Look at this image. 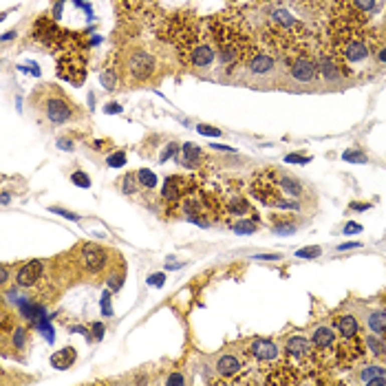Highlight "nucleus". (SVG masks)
<instances>
[{
  "mask_svg": "<svg viewBox=\"0 0 386 386\" xmlns=\"http://www.w3.org/2000/svg\"><path fill=\"white\" fill-rule=\"evenodd\" d=\"M7 281H9V270H7V265L3 267V283L7 285Z\"/></svg>",
  "mask_w": 386,
  "mask_h": 386,
  "instance_id": "48",
  "label": "nucleus"
},
{
  "mask_svg": "<svg viewBox=\"0 0 386 386\" xmlns=\"http://www.w3.org/2000/svg\"><path fill=\"white\" fill-rule=\"evenodd\" d=\"M274 232L276 234H285V236H289V234H294L296 232V223H287V221H281V223H276V227H274Z\"/></svg>",
  "mask_w": 386,
  "mask_h": 386,
  "instance_id": "30",
  "label": "nucleus"
},
{
  "mask_svg": "<svg viewBox=\"0 0 386 386\" xmlns=\"http://www.w3.org/2000/svg\"><path fill=\"white\" fill-rule=\"evenodd\" d=\"M247 357L254 360L256 364H276L283 357V351L274 340L270 338H256L247 344Z\"/></svg>",
  "mask_w": 386,
  "mask_h": 386,
  "instance_id": "7",
  "label": "nucleus"
},
{
  "mask_svg": "<svg viewBox=\"0 0 386 386\" xmlns=\"http://www.w3.org/2000/svg\"><path fill=\"white\" fill-rule=\"evenodd\" d=\"M366 327L379 338H386V311L384 309H371L366 313Z\"/></svg>",
  "mask_w": 386,
  "mask_h": 386,
  "instance_id": "18",
  "label": "nucleus"
},
{
  "mask_svg": "<svg viewBox=\"0 0 386 386\" xmlns=\"http://www.w3.org/2000/svg\"><path fill=\"white\" fill-rule=\"evenodd\" d=\"M216 51L210 42H197L192 49L188 51V64L194 66V69H205L214 62Z\"/></svg>",
  "mask_w": 386,
  "mask_h": 386,
  "instance_id": "14",
  "label": "nucleus"
},
{
  "mask_svg": "<svg viewBox=\"0 0 386 386\" xmlns=\"http://www.w3.org/2000/svg\"><path fill=\"white\" fill-rule=\"evenodd\" d=\"M384 305H386V298H384Z\"/></svg>",
  "mask_w": 386,
  "mask_h": 386,
  "instance_id": "49",
  "label": "nucleus"
},
{
  "mask_svg": "<svg viewBox=\"0 0 386 386\" xmlns=\"http://www.w3.org/2000/svg\"><path fill=\"white\" fill-rule=\"evenodd\" d=\"M190 192H192V181H188L183 177H168L164 183V190H161V197L168 203H179Z\"/></svg>",
  "mask_w": 386,
  "mask_h": 386,
  "instance_id": "12",
  "label": "nucleus"
},
{
  "mask_svg": "<svg viewBox=\"0 0 386 386\" xmlns=\"http://www.w3.org/2000/svg\"><path fill=\"white\" fill-rule=\"evenodd\" d=\"M335 331H338L342 338H353L360 331V324H357V318L353 313H340L335 318Z\"/></svg>",
  "mask_w": 386,
  "mask_h": 386,
  "instance_id": "17",
  "label": "nucleus"
},
{
  "mask_svg": "<svg viewBox=\"0 0 386 386\" xmlns=\"http://www.w3.org/2000/svg\"><path fill=\"white\" fill-rule=\"evenodd\" d=\"M166 382H168V384H183L186 379H183V375H179V373H172V375L168 377Z\"/></svg>",
  "mask_w": 386,
  "mask_h": 386,
  "instance_id": "40",
  "label": "nucleus"
},
{
  "mask_svg": "<svg viewBox=\"0 0 386 386\" xmlns=\"http://www.w3.org/2000/svg\"><path fill=\"white\" fill-rule=\"evenodd\" d=\"M349 208H351V210H368L371 205H368V203H351Z\"/></svg>",
  "mask_w": 386,
  "mask_h": 386,
  "instance_id": "44",
  "label": "nucleus"
},
{
  "mask_svg": "<svg viewBox=\"0 0 386 386\" xmlns=\"http://www.w3.org/2000/svg\"><path fill=\"white\" fill-rule=\"evenodd\" d=\"M364 353L366 351L360 340H357V335H353V338H342V342L335 346V364L349 368V366L357 364L364 357Z\"/></svg>",
  "mask_w": 386,
  "mask_h": 386,
  "instance_id": "10",
  "label": "nucleus"
},
{
  "mask_svg": "<svg viewBox=\"0 0 386 386\" xmlns=\"http://www.w3.org/2000/svg\"><path fill=\"white\" fill-rule=\"evenodd\" d=\"M75 357H77V353L73 346H64V349H60L58 353L51 355V366L58 368V371H66L69 366H73Z\"/></svg>",
  "mask_w": 386,
  "mask_h": 386,
  "instance_id": "19",
  "label": "nucleus"
},
{
  "mask_svg": "<svg viewBox=\"0 0 386 386\" xmlns=\"http://www.w3.org/2000/svg\"><path fill=\"white\" fill-rule=\"evenodd\" d=\"M58 75L64 77V80H69V82H73V84H80L84 80V75H86V64H84V60L77 53L69 51L60 58Z\"/></svg>",
  "mask_w": 386,
  "mask_h": 386,
  "instance_id": "11",
  "label": "nucleus"
},
{
  "mask_svg": "<svg viewBox=\"0 0 386 386\" xmlns=\"http://www.w3.org/2000/svg\"><path fill=\"white\" fill-rule=\"evenodd\" d=\"M342 157H344V161H351V164H364L366 161V157L362 153H355V150H346Z\"/></svg>",
  "mask_w": 386,
  "mask_h": 386,
  "instance_id": "32",
  "label": "nucleus"
},
{
  "mask_svg": "<svg viewBox=\"0 0 386 386\" xmlns=\"http://www.w3.org/2000/svg\"><path fill=\"white\" fill-rule=\"evenodd\" d=\"M311 344L316 349L318 364H335V346H338V335L335 329L329 324H320L313 329Z\"/></svg>",
  "mask_w": 386,
  "mask_h": 386,
  "instance_id": "5",
  "label": "nucleus"
},
{
  "mask_svg": "<svg viewBox=\"0 0 386 386\" xmlns=\"http://www.w3.org/2000/svg\"><path fill=\"white\" fill-rule=\"evenodd\" d=\"M36 104H38V108H40V113L44 115V119L51 121L55 126L69 124V121H73L75 117H80L77 106L71 102L58 86H51V84H47V86L40 88V93L36 95Z\"/></svg>",
  "mask_w": 386,
  "mask_h": 386,
  "instance_id": "1",
  "label": "nucleus"
},
{
  "mask_svg": "<svg viewBox=\"0 0 386 386\" xmlns=\"http://www.w3.org/2000/svg\"><path fill=\"white\" fill-rule=\"evenodd\" d=\"M102 311L106 313V316H113V309H110V294L108 292L102 296Z\"/></svg>",
  "mask_w": 386,
  "mask_h": 386,
  "instance_id": "36",
  "label": "nucleus"
},
{
  "mask_svg": "<svg viewBox=\"0 0 386 386\" xmlns=\"http://www.w3.org/2000/svg\"><path fill=\"white\" fill-rule=\"evenodd\" d=\"M227 214H232V216H249L251 212V205L245 201L243 197H232L230 201H227Z\"/></svg>",
  "mask_w": 386,
  "mask_h": 386,
  "instance_id": "23",
  "label": "nucleus"
},
{
  "mask_svg": "<svg viewBox=\"0 0 386 386\" xmlns=\"http://www.w3.org/2000/svg\"><path fill=\"white\" fill-rule=\"evenodd\" d=\"M232 227H234V232L236 234H254L256 232V223L254 221H236V223H232Z\"/></svg>",
  "mask_w": 386,
  "mask_h": 386,
  "instance_id": "27",
  "label": "nucleus"
},
{
  "mask_svg": "<svg viewBox=\"0 0 386 386\" xmlns=\"http://www.w3.org/2000/svg\"><path fill=\"white\" fill-rule=\"evenodd\" d=\"M197 131L201 133V135H205V137H221V135H223L219 128H214V126H205V124H199V126H197Z\"/></svg>",
  "mask_w": 386,
  "mask_h": 386,
  "instance_id": "33",
  "label": "nucleus"
},
{
  "mask_svg": "<svg viewBox=\"0 0 386 386\" xmlns=\"http://www.w3.org/2000/svg\"><path fill=\"white\" fill-rule=\"evenodd\" d=\"M249 192L256 201H261L263 205H270V208H278L281 201H285V194L281 186H278V179H276V168H267V170L259 172L254 177L249 186Z\"/></svg>",
  "mask_w": 386,
  "mask_h": 386,
  "instance_id": "3",
  "label": "nucleus"
},
{
  "mask_svg": "<svg viewBox=\"0 0 386 386\" xmlns=\"http://www.w3.org/2000/svg\"><path fill=\"white\" fill-rule=\"evenodd\" d=\"M245 364H247V353L238 355V353H232V351H223V353L216 357L214 371L223 377L221 382H232L238 373H243Z\"/></svg>",
  "mask_w": 386,
  "mask_h": 386,
  "instance_id": "8",
  "label": "nucleus"
},
{
  "mask_svg": "<svg viewBox=\"0 0 386 386\" xmlns=\"http://www.w3.org/2000/svg\"><path fill=\"white\" fill-rule=\"evenodd\" d=\"M58 146L62 148V150H66V148H73V144H71V142L66 144V139H60V142H58Z\"/></svg>",
  "mask_w": 386,
  "mask_h": 386,
  "instance_id": "46",
  "label": "nucleus"
},
{
  "mask_svg": "<svg viewBox=\"0 0 386 386\" xmlns=\"http://www.w3.org/2000/svg\"><path fill=\"white\" fill-rule=\"evenodd\" d=\"M360 382L362 384H375V386H386V368L382 366H364L360 371Z\"/></svg>",
  "mask_w": 386,
  "mask_h": 386,
  "instance_id": "20",
  "label": "nucleus"
},
{
  "mask_svg": "<svg viewBox=\"0 0 386 386\" xmlns=\"http://www.w3.org/2000/svg\"><path fill=\"white\" fill-rule=\"evenodd\" d=\"M106 164H108L110 168H121L126 164V153L124 150H119V153H113L108 157V159H106Z\"/></svg>",
  "mask_w": 386,
  "mask_h": 386,
  "instance_id": "29",
  "label": "nucleus"
},
{
  "mask_svg": "<svg viewBox=\"0 0 386 386\" xmlns=\"http://www.w3.org/2000/svg\"><path fill=\"white\" fill-rule=\"evenodd\" d=\"M49 265L51 263L47 261H29L18 270V276H16V283L20 285L22 289H38L40 283L44 281V274H47Z\"/></svg>",
  "mask_w": 386,
  "mask_h": 386,
  "instance_id": "9",
  "label": "nucleus"
},
{
  "mask_svg": "<svg viewBox=\"0 0 386 386\" xmlns=\"http://www.w3.org/2000/svg\"><path fill=\"white\" fill-rule=\"evenodd\" d=\"M177 150H179V144H177V142H170V144H168V148L164 150V153H161V159H159V161H168L172 155H177Z\"/></svg>",
  "mask_w": 386,
  "mask_h": 386,
  "instance_id": "34",
  "label": "nucleus"
},
{
  "mask_svg": "<svg viewBox=\"0 0 386 386\" xmlns=\"http://www.w3.org/2000/svg\"><path fill=\"white\" fill-rule=\"evenodd\" d=\"M353 247H360V243H344V245H340L338 249H353Z\"/></svg>",
  "mask_w": 386,
  "mask_h": 386,
  "instance_id": "45",
  "label": "nucleus"
},
{
  "mask_svg": "<svg viewBox=\"0 0 386 386\" xmlns=\"http://www.w3.org/2000/svg\"><path fill=\"white\" fill-rule=\"evenodd\" d=\"M377 58H379V62H384V64H386V47H384V49H379Z\"/></svg>",
  "mask_w": 386,
  "mask_h": 386,
  "instance_id": "47",
  "label": "nucleus"
},
{
  "mask_svg": "<svg viewBox=\"0 0 386 386\" xmlns=\"http://www.w3.org/2000/svg\"><path fill=\"white\" fill-rule=\"evenodd\" d=\"M320 254H322L320 247H305V249L296 251V256H298V259H318Z\"/></svg>",
  "mask_w": 386,
  "mask_h": 386,
  "instance_id": "31",
  "label": "nucleus"
},
{
  "mask_svg": "<svg viewBox=\"0 0 386 386\" xmlns=\"http://www.w3.org/2000/svg\"><path fill=\"white\" fill-rule=\"evenodd\" d=\"M71 181L75 183L77 188H91V179H88V175L86 172H73V175H71Z\"/></svg>",
  "mask_w": 386,
  "mask_h": 386,
  "instance_id": "28",
  "label": "nucleus"
},
{
  "mask_svg": "<svg viewBox=\"0 0 386 386\" xmlns=\"http://www.w3.org/2000/svg\"><path fill=\"white\" fill-rule=\"evenodd\" d=\"M99 82H102V86L106 88V91H115V86H117V71L106 69L104 73L99 75Z\"/></svg>",
  "mask_w": 386,
  "mask_h": 386,
  "instance_id": "26",
  "label": "nucleus"
},
{
  "mask_svg": "<svg viewBox=\"0 0 386 386\" xmlns=\"http://www.w3.org/2000/svg\"><path fill=\"white\" fill-rule=\"evenodd\" d=\"M316 66H318V71H320V75L324 77V80H335V77H338L340 66H338V62H335L333 53L331 55H320Z\"/></svg>",
  "mask_w": 386,
  "mask_h": 386,
  "instance_id": "22",
  "label": "nucleus"
},
{
  "mask_svg": "<svg viewBox=\"0 0 386 386\" xmlns=\"http://www.w3.org/2000/svg\"><path fill=\"white\" fill-rule=\"evenodd\" d=\"M75 259V265L86 274V276H97L99 272L106 270L108 265V251L102 245H95V243H82L80 247L75 249L73 254Z\"/></svg>",
  "mask_w": 386,
  "mask_h": 386,
  "instance_id": "4",
  "label": "nucleus"
},
{
  "mask_svg": "<svg viewBox=\"0 0 386 386\" xmlns=\"http://www.w3.org/2000/svg\"><path fill=\"white\" fill-rule=\"evenodd\" d=\"M51 212H58V214H62V216H69V219H77L75 214H71V212H66L62 208H51Z\"/></svg>",
  "mask_w": 386,
  "mask_h": 386,
  "instance_id": "43",
  "label": "nucleus"
},
{
  "mask_svg": "<svg viewBox=\"0 0 386 386\" xmlns=\"http://www.w3.org/2000/svg\"><path fill=\"white\" fill-rule=\"evenodd\" d=\"M256 259H259V261H278L281 256H278V254H256Z\"/></svg>",
  "mask_w": 386,
  "mask_h": 386,
  "instance_id": "41",
  "label": "nucleus"
},
{
  "mask_svg": "<svg viewBox=\"0 0 386 386\" xmlns=\"http://www.w3.org/2000/svg\"><path fill=\"white\" fill-rule=\"evenodd\" d=\"M155 69H157V60L148 51H133L126 58V75L133 84L146 82L148 77H153Z\"/></svg>",
  "mask_w": 386,
  "mask_h": 386,
  "instance_id": "6",
  "label": "nucleus"
},
{
  "mask_svg": "<svg viewBox=\"0 0 386 386\" xmlns=\"http://www.w3.org/2000/svg\"><path fill=\"white\" fill-rule=\"evenodd\" d=\"M139 190H142V183H139V179H137V172L126 175L124 181H121V192L124 194H139Z\"/></svg>",
  "mask_w": 386,
  "mask_h": 386,
  "instance_id": "24",
  "label": "nucleus"
},
{
  "mask_svg": "<svg viewBox=\"0 0 386 386\" xmlns=\"http://www.w3.org/2000/svg\"><path fill=\"white\" fill-rule=\"evenodd\" d=\"M285 355H287L289 366L296 373H311L318 366V355L313 349L311 340H307L305 335H292L285 342Z\"/></svg>",
  "mask_w": 386,
  "mask_h": 386,
  "instance_id": "2",
  "label": "nucleus"
},
{
  "mask_svg": "<svg viewBox=\"0 0 386 386\" xmlns=\"http://www.w3.org/2000/svg\"><path fill=\"white\" fill-rule=\"evenodd\" d=\"M137 179H139V183H142L144 190H155L157 188V175L153 170H148V168L137 170Z\"/></svg>",
  "mask_w": 386,
  "mask_h": 386,
  "instance_id": "25",
  "label": "nucleus"
},
{
  "mask_svg": "<svg viewBox=\"0 0 386 386\" xmlns=\"http://www.w3.org/2000/svg\"><path fill=\"white\" fill-rule=\"evenodd\" d=\"M292 77L296 82H303V84H309V82H313L318 77V66H316V62L313 60H309V58H296L294 62H292Z\"/></svg>",
  "mask_w": 386,
  "mask_h": 386,
  "instance_id": "15",
  "label": "nucleus"
},
{
  "mask_svg": "<svg viewBox=\"0 0 386 386\" xmlns=\"http://www.w3.org/2000/svg\"><path fill=\"white\" fill-rule=\"evenodd\" d=\"M164 281H166L164 274H155V276H150V278H148V283L153 285V287H164Z\"/></svg>",
  "mask_w": 386,
  "mask_h": 386,
  "instance_id": "38",
  "label": "nucleus"
},
{
  "mask_svg": "<svg viewBox=\"0 0 386 386\" xmlns=\"http://www.w3.org/2000/svg\"><path fill=\"white\" fill-rule=\"evenodd\" d=\"M91 329H93V335H95L97 340H102V338H104L106 329H104V324H102V322H93V324H91Z\"/></svg>",
  "mask_w": 386,
  "mask_h": 386,
  "instance_id": "37",
  "label": "nucleus"
},
{
  "mask_svg": "<svg viewBox=\"0 0 386 386\" xmlns=\"http://www.w3.org/2000/svg\"><path fill=\"white\" fill-rule=\"evenodd\" d=\"M285 161H287V164H307V161H309V157H303V155L292 153V155L285 157Z\"/></svg>",
  "mask_w": 386,
  "mask_h": 386,
  "instance_id": "35",
  "label": "nucleus"
},
{
  "mask_svg": "<svg viewBox=\"0 0 386 386\" xmlns=\"http://www.w3.org/2000/svg\"><path fill=\"white\" fill-rule=\"evenodd\" d=\"M247 73L249 75H270L274 69H276V60L272 58L270 53H263V51H256L249 55L247 60Z\"/></svg>",
  "mask_w": 386,
  "mask_h": 386,
  "instance_id": "16",
  "label": "nucleus"
},
{
  "mask_svg": "<svg viewBox=\"0 0 386 386\" xmlns=\"http://www.w3.org/2000/svg\"><path fill=\"white\" fill-rule=\"evenodd\" d=\"M360 232H362L360 223H346L344 225V234H360Z\"/></svg>",
  "mask_w": 386,
  "mask_h": 386,
  "instance_id": "39",
  "label": "nucleus"
},
{
  "mask_svg": "<svg viewBox=\"0 0 386 386\" xmlns=\"http://www.w3.org/2000/svg\"><path fill=\"white\" fill-rule=\"evenodd\" d=\"M104 110H106V113H110V115H113V113H119V110H121V106H119V104H108Z\"/></svg>",
  "mask_w": 386,
  "mask_h": 386,
  "instance_id": "42",
  "label": "nucleus"
},
{
  "mask_svg": "<svg viewBox=\"0 0 386 386\" xmlns=\"http://www.w3.org/2000/svg\"><path fill=\"white\" fill-rule=\"evenodd\" d=\"M181 159H183V166H188V168H199V166L205 161V155L201 153V148H199V146H192V144H183V148H181Z\"/></svg>",
  "mask_w": 386,
  "mask_h": 386,
  "instance_id": "21",
  "label": "nucleus"
},
{
  "mask_svg": "<svg viewBox=\"0 0 386 386\" xmlns=\"http://www.w3.org/2000/svg\"><path fill=\"white\" fill-rule=\"evenodd\" d=\"M276 179H278V186H281L283 190V194L285 197H289V199H305V197H309V190H307V186L303 181H300L298 177H294V175H289V172H283V170H276Z\"/></svg>",
  "mask_w": 386,
  "mask_h": 386,
  "instance_id": "13",
  "label": "nucleus"
}]
</instances>
